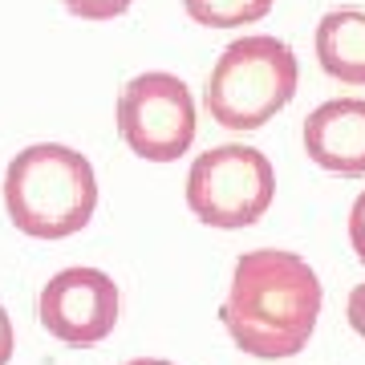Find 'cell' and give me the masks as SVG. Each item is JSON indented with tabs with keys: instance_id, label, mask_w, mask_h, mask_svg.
<instances>
[{
	"instance_id": "6da1fadb",
	"label": "cell",
	"mask_w": 365,
	"mask_h": 365,
	"mask_svg": "<svg viewBox=\"0 0 365 365\" xmlns=\"http://www.w3.org/2000/svg\"><path fill=\"white\" fill-rule=\"evenodd\" d=\"M321 304L325 288L304 256L284 248H252L232 268L220 321L240 353L280 361L313 341Z\"/></svg>"
},
{
	"instance_id": "7a4b0ae2",
	"label": "cell",
	"mask_w": 365,
	"mask_h": 365,
	"mask_svg": "<svg viewBox=\"0 0 365 365\" xmlns=\"http://www.w3.org/2000/svg\"><path fill=\"white\" fill-rule=\"evenodd\" d=\"M4 211L29 240H69L98 211V175L81 150L66 143H33L4 167Z\"/></svg>"
},
{
	"instance_id": "3957f363",
	"label": "cell",
	"mask_w": 365,
	"mask_h": 365,
	"mask_svg": "<svg viewBox=\"0 0 365 365\" xmlns=\"http://www.w3.org/2000/svg\"><path fill=\"white\" fill-rule=\"evenodd\" d=\"M297 86L300 61L292 45L272 33H252L215 57L203 81V110L223 130H260L297 98Z\"/></svg>"
},
{
	"instance_id": "277c9868",
	"label": "cell",
	"mask_w": 365,
	"mask_h": 365,
	"mask_svg": "<svg viewBox=\"0 0 365 365\" xmlns=\"http://www.w3.org/2000/svg\"><path fill=\"white\" fill-rule=\"evenodd\" d=\"M276 199V170L264 150L244 143L211 146L187 170V207L199 223L240 232L268 215Z\"/></svg>"
},
{
	"instance_id": "5b68a950",
	"label": "cell",
	"mask_w": 365,
	"mask_h": 365,
	"mask_svg": "<svg viewBox=\"0 0 365 365\" xmlns=\"http://www.w3.org/2000/svg\"><path fill=\"white\" fill-rule=\"evenodd\" d=\"M195 114L187 81L167 69H150L130 78L118 93V138L146 163H175L195 143Z\"/></svg>"
},
{
	"instance_id": "8992f818",
	"label": "cell",
	"mask_w": 365,
	"mask_h": 365,
	"mask_svg": "<svg viewBox=\"0 0 365 365\" xmlns=\"http://www.w3.org/2000/svg\"><path fill=\"white\" fill-rule=\"evenodd\" d=\"M118 313H122V292L114 276L102 268H61L41 284L37 297L41 329L73 349L106 341L118 329Z\"/></svg>"
},
{
	"instance_id": "52a82bcc",
	"label": "cell",
	"mask_w": 365,
	"mask_h": 365,
	"mask_svg": "<svg viewBox=\"0 0 365 365\" xmlns=\"http://www.w3.org/2000/svg\"><path fill=\"white\" fill-rule=\"evenodd\" d=\"M304 155L329 175L361 179L365 175V98H333L304 118L300 130Z\"/></svg>"
},
{
	"instance_id": "ba28073f",
	"label": "cell",
	"mask_w": 365,
	"mask_h": 365,
	"mask_svg": "<svg viewBox=\"0 0 365 365\" xmlns=\"http://www.w3.org/2000/svg\"><path fill=\"white\" fill-rule=\"evenodd\" d=\"M317 66L341 86H365V9H329L317 21Z\"/></svg>"
},
{
	"instance_id": "9c48e42d",
	"label": "cell",
	"mask_w": 365,
	"mask_h": 365,
	"mask_svg": "<svg viewBox=\"0 0 365 365\" xmlns=\"http://www.w3.org/2000/svg\"><path fill=\"white\" fill-rule=\"evenodd\" d=\"M272 4L276 0H182V13L203 29H240L264 21Z\"/></svg>"
},
{
	"instance_id": "30bf717a",
	"label": "cell",
	"mask_w": 365,
	"mask_h": 365,
	"mask_svg": "<svg viewBox=\"0 0 365 365\" xmlns=\"http://www.w3.org/2000/svg\"><path fill=\"white\" fill-rule=\"evenodd\" d=\"M134 0H61V9L78 21H114V16L130 13Z\"/></svg>"
},
{
	"instance_id": "8fae6325",
	"label": "cell",
	"mask_w": 365,
	"mask_h": 365,
	"mask_svg": "<svg viewBox=\"0 0 365 365\" xmlns=\"http://www.w3.org/2000/svg\"><path fill=\"white\" fill-rule=\"evenodd\" d=\"M349 244L357 252V260L365 264V191L353 199V207H349Z\"/></svg>"
},
{
	"instance_id": "7c38bea8",
	"label": "cell",
	"mask_w": 365,
	"mask_h": 365,
	"mask_svg": "<svg viewBox=\"0 0 365 365\" xmlns=\"http://www.w3.org/2000/svg\"><path fill=\"white\" fill-rule=\"evenodd\" d=\"M345 317H349V329L365 341V284H357L349 292V304H345Z\"/></svg>"
},
{
	"instance_id": "4fadbf2b",
	"label": "cell",
	"mask_w": 365,
	"mask_h": 365,
	"mask_svg": "<svg viewBox=\"0 0 365 365\" xmlns=\"http://www.w3.org/2000/svg\"><path fill=\"white\" fill-rule=\"evenodd\" d=\"M13 349H16V333H13L9 313H4V304H0V365L13 361Z\"/></svg>"
},
{
	"instance_id": "5bb4252c",
	"label": "cell",
	"mask_w": 365,
	"mask_h": 365,
	"mask_svg": "<svg viewBox=\"0 0 365 365\" xmlns=\"http://www.w3.org/2000/svg\"><path fill=\"white\" fill-rule=\"evenodd\" d=\"M122 365H175V361H167V357H130V361H122Z\"/></svg>"
}]
</instances>
